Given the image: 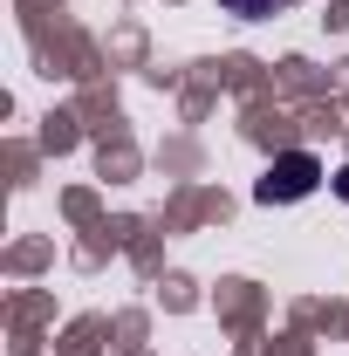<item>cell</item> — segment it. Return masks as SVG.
<instances>
[{
  "instance_id": "6da1fadb",
  "label": "cell",
  "mask_w": 349,
  "mask_h": 356,
  "mask_svg": "<svg viewBox=\"0 0 349 356\" xmlns=\"http://www.w3.org/2000/svg\"><path fill=\"white\" fill-rule=\"evenodd\" d=\"M315 185H322V165H315L308 151H288V158L267 165V178L254 185V199H261V206H288V199H308Z\"/></svg>"
},
{
  "instance_id": "7a4b0ae2",
  "label": "cell",
  "mask_w": 349,
  "mask_h": 356,
  "mask_svg": "<svg viewBox=\"0 0 349 356\" xmlns=\"http://www.w3.org/2000/svg\"><path fill=\"white\" fill-rule=\"evenodd\" d=\"M226 14H240V21H261V14H281V7H295V0H219Z\"/></svg>"
},
{
  "instance_id": "3957f363",
  "label": "cell",
  "mask_w": 349,
  "mask_h": 356,
  "mask_svg": "<svg viewBox=\"0 0 349 356\" xmlns=\"http://www.w3.org/2000/svg\"><path fill=\"white\" fill-rule=\"evenodd\" d=\"M336 185H343V199H349V172H343V178H336Z\"/></svg>"
}]
</instances>
